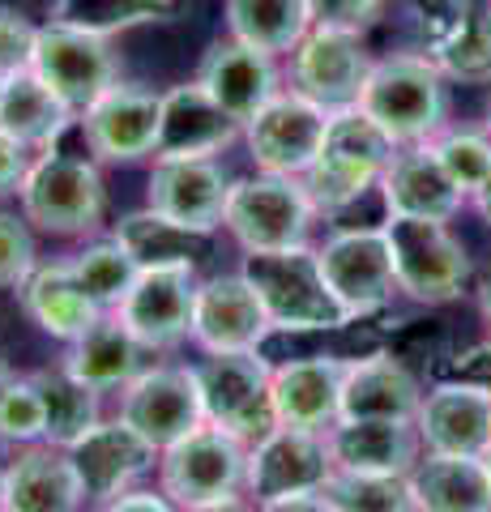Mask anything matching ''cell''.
Returning a JSON list of instances; mask_svg holds the SVG:
<instances>
[{
    "instance_id": "obj_30",
    "label": "cell",
    "mask_w": 491,
    "mask_h": 512,
    "mask_svg": "<svg viewBox=\"0 0 491 512\" xmlns=\"http://www.w3.org/2000/svg\"><path fill=\"white\" fill-rule=\"evenodd\" d=\"M18 299L26 316L56 342H73L103 316V308L94 303L82 286H77L69 261H39L35 274L18 286Z\"/></svg>"
},
{
    "instance_id": "obj_36",
    "label": "cell",
    "mask_w": 491,
    "mask_h": 512,
    "mask_svg": "<svg viewBox=\"0 0 491 512\" xmlns=\"http://www.w3.org/2000/svg\"><path fill=\"white\" fill-rule=\"evenodd\" d=\"M184 0H52V18L94 30L112 39L116 30H133L146 22H171Z\"/></svg>"
},
{
    "instance_id": "obj_33",
    "label": "cell",
    "mask_w": 491,
    "mask_h": 512,
    "mask_svg": "<svg viewBox=\"0 0 491 512\" xmlns=\"http://www.w3.org/2000/svg\"><path fill=\"white\" fill-rule=\"evenodd\" d=\"M227 30L257 52L282 56L312 30L308 0H227Z\"/></svg>"
},
{
    "instance_id": "obj_16",
    "label": "cell",
    "mask_w": 491,
    "mask_h": 512,
    "mask_svg": "<svg viewBox=\"0 0 491 512\" xmlns=\"http://www.w3.org/2000/svg\"><path fill=\"white\" fill-rule=\"evenodd\" d=\"M334 111L316 107L299 90H278L257 116L244 124V141L257 171L274 175H304L325 141Z\"/></svg>"
},
{
    "instance_id": "obj_40",
    "label": "cell",
    "mask_w": 491,
    "mask_h": 512,
    "mask_svg": "<svg viewBox=\"0 0 491 512\" xmlns=\"http://www.w3.org/2000/svg\"><path fill=\"white\" fill-rule=\"evenodd\" d=\"M47 440V406L30 376H13V384L0 397V444L26 448Z\"/></svg>"
},
{
    "instance_id": "obj_32",
    "label": "cell",
    "mask_w": 491,
    "mask_h": 512,
    "mask_svg": "<svg viewBox=\"0 0 491 512\" xmlns=\"http://www.w3.org/2000/svg\"><path fill=\"white\" fill-rule=\"evenodd\" d=\"M419 512H491V470L487 457L423 453L406 474Z\"/></svg>"
},
{
    "instance_id": "obj_11",
    "label": "cell",
    "mask_w": 491,
    "mask_h": 512,
    "mask_svg": "<svg viewBox=\"0 0 491 512\" xmlns=\"http://www.w3.org/2000/svg\"><path fill=\"white\" fill-rule=\"evenodd\" d=\"M197 261H150L141 265L129 295L116 303V316L129 333L154 355V350H176L193 338V308H197Z\"/></svg>"
},
{
    "instance_id": "obj_22",
    "label": "cell",
    "mask_w": 491,
    "mask_h": 512,
    "mask_svg": "<svg viewBox=\"0 0 491 512\" xmlns=\"http://www.w3.org/2000/svg\"><path fill=\"white\" fill-rule=\"evenodd\" d=\"M376 192H380V205H385V218L453 222L462 214V205L470 201L466 192L449 180V171L440 167V158L432 154L427 141H419V146H398L385 175H380Z\"/></svg>"
},
{
    "instance_id": "obj_45",
    "label": "cell",
    "mask_w": 491,
    "mask_h": 512,
    "mask_svg": "<svg viewBox=\"0 0 491 512\" xmlns=\"http://www.w3.org/2000/svg\"><path fill=\"white\" fill-rule=\"evenodd\" d=\"M30 163H35V154H30L26 146H18L13 137L0 133V197H18Z\"/></svg>"
},
{
    "instance_id": "obj_25",
    "label": "cell",
    "mask_w": 491,
    "mask_h": 512,
    "mask_svg": "<svg viewBox=\"0 0 491 512\" xmlns=\"http://www.w3.org/2000/svg\"><path fill=\"white\" fill-rule=\"evenodd\" d=\"M193 82L210 94V99L223 107L235 124H248L282 90L274 56L257 52V47H248L240 39H227V43L218 39L210 52H205Z\"/></svg>"
},
{
    "instance_id": "obj_3",
    "label": "cell",
    "mask_w": 491,
    "mask_h": 512,
    "mask_svg": "<svg viewBox=\"0 0 491 512\" xmlns=\"http://www.w3.org/2000/svg\"><path fill=\"white\" fill-rule=\"evenodd\" d=\"M393 154H398V146H393L359 107H346V111L329 116L321 150H316L312 167L299 175V180H304L316 210L338 214L346 205H355L359 197H368L380 184V175H385Z\"/></svg>"
},
{
    "instance_id": "obj_8",
    "label": "cell",
    "mask_w": 491,
    "mask_h": 512,
    "mask_svg": "<svg viewBox=\"0 0 491 512\" xmlns=\"http://www.w3.org/2000/svg\"><path fill=\"white\" fill-rule=\"evenodd\" d=\"M30 73L56 94L69 111H82L120 82V56L107 35L69 26V22H47L35 35V56H30Z\"/></svg>"
},
{
    "instance_id": "obj_54",
    "label": "cell",
    "mask_w": 491,
    "mask_h": 512,
    "mask_svg": "<svg viewBox=\"0 0 491 512\" xmlns=\"http://www.w3.org/2000/svg\"><path fill=\"white\" fill-rule=\"evenodd\" d=\"M0 86H5V77H0Z\"/></svg>"
},
{
    "instance_id": "obj_24",
    "label": "cell",
    "mask_w": 491,
    "mask_h": 512,
    "mask_svg": "<svg viewBox=\"0 0 491 512\" xmlns=\"http://www.w3.org/2000/svg\"><path fill=\"white\" fill-rule=\"evenodd\" d=\"M342 376H346V359L338 355H308L274 367V376H269L274 423L329 431L342 419Z\"/></svg>"
},
{
    "instance_id": "obj_2",
    "label": "cell",
    "mask_w": 491,
    "mask_h": 512,
    "mask_svg": "<svg viewBox=\"0 0 491 512\" xmlns=\"http://www.w3.org/2000/svg\"><path fill=\"white\" fill-rule=\"evenodd\" d=\"M22 214L35 231L52 239H82L103 227L107 188L90 154H65L60 146L35 154L18 188Z\"/></svg>"
},
{
    "instance_id": "obj_15",
    "label": "cell",
    "mask_w": 491,
    "mask_h": 512,
    "mask_svg": "<svg viewBox=\"0 0 491 512\" xmlns=\"http://www.w3.org/2000/svg\"><path fill=\"white\" fill-rule=\"evenodd\" d=\"M372 56L351 30L312 26L291 52V90L325 111H346L359 103L363 82L372 73Z\"/></svg>"
},
{
    "instance_id": "obj_52",
    "label": "cell",
    "mask_w": 491,
    "mask_h": 512,
    "mask_svg": "<svg viewBox=\"0 0 491 512\" xmlns=\"http://www.w3.org/2000/svg\"><path fill=\"white\" fill-rule=\"evenodd\" d=\"M487 133H491V103H487Z\"/></svg>"
},
{
    "instance_id": "obj_1",
    "label": "cell",
    "mask_w": 491,
    "mask_h": 512,
    "mask_svg": "<svg viewBox=\"0 0 491 512\" xmlns=\"http://www.w3.org/2000/svg\"><path fill=\"white\" fill-rule=\"evenodd\" d=\"M393 146L432 141L449 120V86L423 52H398L372 64L355 103Z\"/></svg>"
},
{
    "instance_id": "obj_48",
    "label": "cell",
    "mask_w": 491,
    "mask_h": 512,
    "mask_svg": "<svg viewBox=\"0 0 491 512\" xmlns=\"http://www.w3.org/2000/svg\"><path fill=\"white\" fill-rule=\"evenodd\" d=\"M470 201H474V210H479V214H483V222L491 227V175H487V184H483L479 192H474Z\"/></svg>"
},
{
    "instance_id": "obj_41",
    "label": "cell",
    "mask_w": 491,
    "mask_h": 512,
    "mask_svg": "<svg viewBox=\"0 0 491 512\" xmlns=\"http://www.w3.org/2000/svg\"><path fill=\"white\" fill-rule=\"evenodd\" d=\"M39 248H35V227L26 214L0 210V291H18V286L35 274Z\"/></svg>"
},
{
    "instance_id": "obj_26",
    "label": "cell",
    "mask_w": 491,
    "mask_h": 512,
    "mask_svg": "<svg viewBox=\"0 0 491 512\" xmlns=\"http://www.w3.org/2000/svg\"><path fill=\"white\" fill-rule=\"evenodd\" d=\"M86 491L73 470L69 448L56 444H26L5 466V495L0 512H82Z\"/></svg>"
},
{
    "instance_id": "obj_18",
    "label": "cell",
    "mask_w": 491,
    "mask_h": 512,
    "mask_svg": "<svg viewBox=\"0 0 491 512\" xmlns=\"http://www.w3.org/2000/svg\"><path fill=\"white\" fill-rule=\"evenodd\" d=\"M423 56L445 77L491 82V0H423Z\"/></svg>"
},
{
    "instance_id": "obj_42",
    "label": "cell",
    "mask_w": 491,
    "mask_h": 512,
    "mask_svg": "<svg viewBox=\"0 0 491 512\" xmlns=\"http://www.w3.org/2000/svg\"><path fill=\"white\" fill-rule=\"evenodd\" d=\"M35 35H39V26L30 22L22 9L0 5V77L30 69V56H35Z\"/></svg>"
},
{
    "instance_id": "obj_9",
    "label": "cell",
    "mask_w": 491,
    "mask_h": 512,
    "mask_svg": "<svg viewBox=\"0 0 491 512\" xmlns=\"http://www.w3.org/2000/svg\"><path fill=\"white\" fill-rule=\"evenodd\" d=\"M316 265L346 320L376 316L398 299L385 227H342L325 235V244H316Z\"/></svg>"
},
{
    "instance_id": "obj_28",
    "label": "cell",
    "mask_w": 491,
    "mask_h": 512,
    "mask_svg": "<svg viewBox=\"0 0 491 512\" xmlns=\"http://www.w3.org/2000/svg\"><path fill=\"white\" fill-rule=\"evenodd\" d=\"M423 406V384L389 350L346 359L342 419H415Z\"/></svg>"
},
{
    "instance_id": "obj_53",
    "label": "cell",
    "mask_w": 491,
    "mask_h": 512,
    "mask_svg": "<svg viewBox=\"0 0 491 512\" xmlns=\"http://www.w3.org/2000/svg\"><path fill=\"white\" fill-rule=\"evenodd\" d=\"M487 470H491V453H487Z\"/></svg>"
},
{
    "instance_id": "obj_12",
    "label": "cell",
    "mask_w": 491,
    "mask_h": 512,
    "mask_svg": "<svg viewBox=\"0 0 491 512\" xmlns=\"http://www.w3.org/2000/svg\"><path fill=\"white\" fill-rule=\"evenodd\" d=\"M116 419L133 427L154 453H163V448L184 440L188 431H197L205 423V410L193 363H150L146 372L120 389Z\"/></svg>"
},
{
    "instance_id": "obj_39",
    "label": "cell",
    "mask_w": 491,
    "mask_h": 512,
    "mask_svg": "<svg viewBox=\"0 0 491 512\" xmlns=\"http://www.w3.org/2000/svg\"><path fill=\"white\" fill-rule=\"evenodd\" d=\"M116 235L137 252L141 265L150 261H197L193 248L201 244V235H188V231H176L171 222H163L158 214L141 210V214H129L116 227Z\"/></svg>"
},
{
    "instance_id": "obj_46",
    "label": "cell",
    "mask_w": 491,
    "mask_h": 512,
    "mask_svg": "<svg viewBox=\"0 0 491 512\" xmlns=\"http://www.w3.org/2000/svg\"><path fill=\"white\" fill-rule=\"evenodd\" d=\"M252 512H334L325 491H291V495H274V500L252 504Z\"/></svg>"
},
{
    "instance_id": "obj_5",
    "label": "cell",
    "mask_w": 491,
    "mask_h": 512,
    "mask_svg": "<svg viewBox=\"0 0 491 512\" xmlns=\"http://www.w3.org/2000/svg\"><path fill=\"white\" fill-rule=\"evenodd\" d=\"M240 274L261 295L274 333H312V329H342L351 325L338 299L316 265V248H287V252H244Z\"/></svg>"
},
{
    "instance_id": "obj_4",
    "label": "cell",
    "mask_w": 491,
    "mask_h": 512,
    "mask_svg": "<svg viewBox=\"0 0 491 512\" xmlns=\"http://www.w3.org/2000/svg\"><path fill=\"white\" fill-rule=\"evenodd\" d=\"M316 214L321 210L312 205L299 175L257 171V175H248V180L231 184L223 231L244 252H287V248L312 244Z\"/></svg>"
},
{
    "instance_id": "obj_23",
    "label": "cell",
    "mask_w": 491,
    "mask_h": 512,
    "mask_svg": "<svg viewBox=\"0 0 491 512\" xmlns=\"http://www.w3.org/2000/svg\"><path fill=\"white\" fill-rule=\"evenodd\" d=\"M334 470L406 478L419 466L423 440L415 419H338L325 431Z\"/></svg>"
},
{
    "instance_id": "obj_31",
    "label": "cell",
    "mask_w": 491,
    "mask_h": 512,
    "mask_svg": "<svg viewBox=\"0 0 491 512\" xmlns=\"http://www.w3.org/2000/svg\"><path fill=\"white\" fill-rule=\"evenodd\" d=\"M77 128V111H69L30 69L9 73L0 86V133L13 137L30 154L60 146Z\"/></svg>"
},
{
    "instance_id": "obj_19",
    "label": "cell",
    "mask_w": 491,
    "mask_h": 512,
    "mask_svg": "<svg viewBox=\"0 0 491 512\" xmlns=\"http://www.w3.org/2000/svg\"><path fill=\"white\" fill-rule=\"evenodd\" d=\"M274 333L269 312L252 282L235 274L201 278L197 286V308H193V338L201 355H227V350H261L265 338Z\"/></svg>"
},
{
    "instance_id": "obj_13",
    "label": "cell",
    "mask_w": 491,
    "mask_h": 512,
    "mask_svg": "<svg viewBox=\"0 0 491 512\" xmlns=\"http://www.w3.org/2000/svg\"><path fill=\"white\" fill-rule=\"evenodd\" d=\"M231 184L235 180L218 158H154L146 210L171 222L176 231L210 239L223 227Z\"/></svg>"
},
{
    "instance_id": "obj_10",
    "label": "cell",
    "mask_w": 491,
    "mask_h": 512,
    "mask_svg": "<svg viewBox=\"0 0 491 512\" xmlns=\"http://www.w3.org/2000/svg\"><path fill=\"white\" fill-rule=\"evenodd\" d=\"M197 393L205 423L231 431L240 440H261L274 423V406H269V376L274 367L265 363L261 350H227V355H205L193 363Z\"/></svg>"
},
{
    "instance_id": "obj_29",
    "label": "cell",
    "mask_w": 491,
    "mask_h": 512,
    "mask_svg": "<svg viewBox=\"0 0 491 512\" xmlns=\"http://www.w3.org/2000/svg\"><path fill=\"white\" fill-rule=\"evenodd\" d=\"M146 355L150 350L141 346L129 325L116 316V312H103L94 325L82 333V338H73L65 346V372H73L82 384L99 393H112V389H124L133 376L146 372Z\"/></svg>"
},
{
    "instance_id": "obj_20",
    "label": "cell",
    "mask_w": 491,
    "mask_h": 512,
    "mask_svg": "<svg viewBox=\"0 0 491 512\" xmlns=\"http://www.w3.org/2000/svg\"><path fill=\"white\" fill-rule=\"evenodd\" d=\"M423 453H491V384L487 380H445L423 393L415 414Z\"/></svg>"
},
{
    "instance_id": "obj_7",
    "label": "cell",
    "mask_w": 491,
    "mask_h": 512,
    "mask_svg": "<svg viewBox=\"0 0 491 512\" xmlns=\"http://www.w3.org/2000/svg\"><path fill=\"white\" fill-rule=\"evenodd\" d=\"M244 478H248V440L231 436V431L214 423H201L197 431H188L184 440L158 453V487L180 508L244 495Z\"/></svg>"
},
{
    "instance_id": "obj_51",
    "label": "cell",
    "mask_w": 491,
    "mask_h": 512,
    "mask_svg": "<svg viewBox=\"0 0 491 512\" xmlns=\"http://www.w3.org/2000/svg\"><path fill=\"white\" fill-rule=\"evenodd\" d=\"M0 495H5V466H0Z\"/></svg>"
},
{
    "instance_id": "obj_49",
    "label": "cell",
    "mask_w": 491,
    "mask_h": 512,
    "mask_svg": "<svg viewBox=\"0 0 491 512\" xmlns=\"http://www.w3.org/2000/svg\"><path fill=\"white\" fill-rule=\"evenodd\" d=\"M479 312H483V320L491 325V274L483 278V291H479Z\"/></svg>"
},
{
    "instance_id": "obj_21",
    "label": "cell",
    "mask_w": 491,
    "mask_h": 512,
    "mask_svg": "<svg viewBox=\"0 0 491 512\" xmlns=\"http://www.w3.org/2000/svg\"><path fill=\"white\" fill-rule=\"evenodd\" d=\"M73 470L82 478L86 504H103L112 495L141 483V474L158 470V453L120 419H99L77 444H69Z\"/></svg>"
},
{
    "instance_id": "obj_47",
    "label": "cell",
    "mask_w": 491,
    "mask_h": 512,
    "mask_svg": "<svg viewBox=\"0 0 491 512\" xmlns=\"http://www.w3.org/2000/svg\"><path fill=\"white\" fill-rule=\"evenodd\" d=\"M180 512H252V500L248 495H227V500H205V504L180 508Z\"/></svg>"
},
{
    "instance_id": "obj_35",
    "label": "cell",
    "mask_w": 491,
    "mask_h": 512,
    "mask_svg": "<svg viewBox=\"0 0 491 512\" xmlns=\"http://www.w3.org/2000/svg\"><path fill=\"white\" fill-rule=\"evenodd\" d=\"M69 261V269H73V278H77V286L99 303L103 312H112L116 303L129 295V286H133V278L141 274V261H137V252L124 244L120 235H112V239H94V244H86L82 252H73V256H65Z\"/></svg>"
},
{
    "instance_id": "obj_43",
    "label": "cell",
    "mask_w": 491,
    "mask_h": 512,
    "mask_svg": "<svg viewBox=\"0 0 491 512\" xmlns=\"http://www.w3.org/2000/svg\"><path fill=\"white\" fill-rule=\"evenodd\" d=\"M385 5L389 0H308V18H312V26L363 35V30L385 13Z\"/></svg>"
},
{
    "instance_id": "obj_34",
    "label": "cell",
    "mask_w": 491,
    "mask_h": 512,
    "mask_svg": "<svg viewBox=\"0 0 491 512\" xmlns=\"http://www.w3.org/2000/svg\"><path fill=\"white\" fill-rule=\"evenodd\" d=\"M30 380L39 384L43 406H47V444L69 448L103 419V393L82 384L73 372H65V363L39 367V372H30Z\"/></svg>"
},
{
    "instance_id": "obj_50",
    "label": "cell",
    "mask_w": 491,
    "mask_h": 512,
    "mask_svg": "<svg viewBox=\"0 0 491 512\" xmlns=\"http://www.w3.org/2000/svg\"><path fill=\"white\" fill-rule=\"evenodd\" d=\"M9 384H13V372L5 367V359H0V397H5V389H9Z\"/></svg>"
},
{
    "instance_id": "obj_37",
    "label": "cell",
    "mask_w": 491,
    "mask_h": 512,
    "mask_svg": "<svg viewBox=\"0 0 491 512\" xmlns=\"http://www.w3.org/2000/svg\"><path fill=\"white\" fill-rule=\"evenodd\" d=\"M334 512H419L406 478H380V474H346L334 470L325 478Z\"/></svg>"
},
{
    "instance_id": "obj_38",
    "label": "cell",
    "mask_w": 491,
    "mask_h": 512,
    "mask_svg": "<svg viewBox=\"0 0 491 512\" xmlns=\"http://www.w3.org/2000/svg\"><path fill=\"white\" fill-rule=\"evenodd\" d=\"M432 146V154L440 158V167L449 171V180L466 192V197H474L487 175H491V133L483 128H440V133L427 141Z\"/></svg>"
},
{
    "instance_id": "obj_14",
    "label": "cell",
    "mask_w": 491,
    "mask_h": 512,
    "mask_svg": "<svg viewBox=\"0 0 491 512\" xmlns=\"http://www.w3.org/2000/svg\"><path fill=\"white\" fill-rule=\"evenodd\" d=\"M158 116H163V94L116 82L77 116V133H82L86 154L94 163L129 167L141 158H154Z\"/></svg>"
},
{
    "instance_id": "obj_27",
    "label": "cell",
    "mask_w": 491,
    "mask_h": 512,
    "mask_svg": "<svg viewBox=\"0 0 491 512\" xmlns=\"http://www.w3.org/2000/svg\"><path fill=\"white\" fill-rule=\"evenodd\" d=\"M235 137H244V124H235L197 82L163 94L154 158H218Z\"/></svg>"
},
{
    "instance_id": "obj_17",
    "label": "cell",
    "mask_w": 491,
    "mask_h": 512,
    "mask_svg": "<svg viewBox=\"0 0 491 512\" xmlns=\"http://www.w3.org/2000/svg\"><path fill=\"white\" fill-rule=\"evenodd\" d=\"M329 474H334V457H329L325 431L269 427L261 440L248 444L244 495L252 504H261L291 491H321Z\"/></svg>"
},
{
    "instance_id": "obj_6",
    "label": "cell",
    "mask_w": 491,
    "mask_h": 512,
    "mask_svg": "<svg viewBox=\"0 0 491 512\" xmlns=\"http://www.w3.org/2000/svg\"><path fill=\"white\" fill-rule=\"evenodd\" d=\"M385 239L393 256V274H398V295L440 308L453 303L470 286V252L449 231V222L436 218H385Z\"/></svg>"
},
{
    "instance_id": "obj_44",
    "label": "cell",
    "mask_w": 491,
    "mask_h": 512,
    "mask_svg": "<svg viewBox=\"0 0 491 512\" xmlns=\"http://www.w3.org/2000/svg\"><path fill=\"white\" fill-rule=\"evenodd\" d=\"M94 512H180V504H171L163 487H129L112 500L94 504Z\"/></svg>"
}]
</instances>
